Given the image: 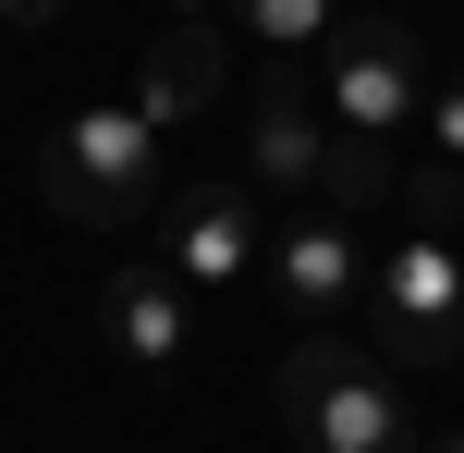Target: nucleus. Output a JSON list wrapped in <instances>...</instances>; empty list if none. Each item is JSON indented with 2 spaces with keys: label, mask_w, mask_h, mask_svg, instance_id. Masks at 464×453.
Returning a JSON list of instances; mask_svg holds the SVG:
<instances>
[{
  "label": "nucleus",
  "mask_w": 464,
  "mask_h": 453,
  "mask_svg": "<svg viewBox=\"0 0 464 453\" xmlns=\"http://www.w3.org/2000/svg\"><path fill=\"white\" fill-rule=\"evenodd\" d=\"M269 405L305 429V453H416V417H403L392 368H367V343H343V331H305L281 356Z\"/></svg>",
  "instance_id": "2"
},
{
  "label": "nucleus",
  "mask_w": 464,
  "mask_h": 453,
  "mask_svg": "<svg viewBox=\"0 0 464 453\" xmlns=\"http://www.w3.org/2000/svg\"><path fill=\"white\" fill-rule=\"evenodd\" d=\"M318 111H330V135H403V123L428 111V37L403 13H367V25H343V37L318 49Z\"/></svg>",
  "instance_id": "4"
},
{
  "label": "nucleus",
  "mask_w": 464,
  "mask_h": 453,
  "mask_svg": "<svg viewBox=\"0 0 464 453\" xmlns=\"http://www.w3.org/2000/svg\"><path fill=\"white\" fill-rule=\"evenodd\" d=\"M171 25H208V0H171Z\"/></svg>",
  "instance_id": "15"
},
{
  "label": "nucleus",
  "mask_w": 464,
  "mask_h": 453,
  "mask_svg": "<svg viewBox=\"0 0 464 453\" xmlns=\"http://www.w3.org/2000/svg\"><path fill=\"white\" fill-rule=\"evenodd\" d=\"M37 196H49L62 221H86V233H135V221H160V135L135 123V98L73 111L62 135L37 147Z\"/></svg>",
  "instance_id": "1"
},
{
  "label": "nucleus",
  "mask_w": 464,
  "mask_h": 453,
  "mask_svg": "<svg viewBox=\"0 0 464 453\" xmlns=\"http://www.w3.org/2000/svg\"><path fill=\"white\" fill-rule=\"evenodd\" d=\"M208 86H220V37H208V25H171V37L147 49V74H135V123L171 135V123L208 111Z\"/></svg>",
  "instance_id": "9"
},
{
  "label": "nucleus",
  "mask_w": 464,
  "mask_h": 453,
  "mask_svg": "<svg viewBox=\"0 0 464 453\" xmlns=\"http://www.w3.org/2000/svg\"><path fill=\"white\" fill-rule=\"evenodd\" d=\"M232 25H245L269 62H305V49L343 37V0H232Z\"/></svg>",
  "instance_id": "10"
},
{
  "label": "nucleus",
  "mask_w": 464,
  "mask_h": 453,
  "mask_svg": "<svg viewBox=\"0 0 464 453\" xmlns=\"http://www.w3.org/2000/svg\"><path fill=\"white\" fill-rule=\"evenodd\" d=\"M416 453H464V429H428V441H416Z\"/></svg>",
  "instance_id": "14"
},
{
  "label": "nucleus",
  "mask_w": 464,
  "mask_h": 453,
  "mask_svg": "<svg viewBox=\"0 0 464 453\" xmlns=\"http://www.w3.org/2000/svg\"><path fill=\"white\" fill-rule=\"evenodd\" d=\"M379 307V368H464V245L452 233H392V258L367 270Z\"/></svg>",
  "instance_id": "3"
},
{
  "label": "nucleus",
  "mask_w": 464,
  "mask_h": 453,
  "mask_svg": "<svg viewBox=\"0 0 464 453\" xmlns=\"http://www.w3.org/2000/svg\"><path fill=\"white\" fill-rule=\"evenodd\" d=\"M379 196H392V147H367V135H330V160H318V209L367 221Z\"/></svg>",
  "instance_id": "11"
},
{
  "label": "nucleus",
  "mask_w": 464,
  "mask_h": 453,
  "mask_svg": "<svg viewBox=\"0 0 464 453\" xmlns=\"http://www.w3.org/2000/svg\"><path fill=\"white\" fill-rule=\"evenodd\" d=\"M256 258H269V221H256L245 184H184V196H160V270H171L184 294H232Z\"/></svg>",
  "instance_id": "5"
},
{
  "label": "nucleus",
  "mask_w": 464,
  "mask_h": 453,
  "mask_svg": "<svg viewBox=\"0 0 464 453\" xmlns=\"http://www.w3.org/2000/svg\"><path fill=\"white\" fill-rule=\"evenodd\" d=\"M428 147H440V172H464V74L428 98Z\"/></svg>",
  "instance_id": "12"
},
{
  "label": "nucleus",
  "mask_w": 464,
  "mask_h": 453,
  "mask_svg": "<svg viewBox=\"0 0 464 453\" xmlns=\"http://www.w3.org/2000/svg\"><path fill=\"white\" fill-rule=\"evenodd\" d=\"M245 160H256V184H318V160H330V111H318V86H294V74H269L256 86V111H245Z\"/></svg>",
  "instance_id": "8"
},
{
  "label": "nucleus",
  "mask_w": 464,
  "mask_h": 453,
  "mask_svg": "<svg viewBox=\"0 0 464 453\" xmlns=\"http://www.w3.org/2000/svg\"><path fill=\"white\" fill-rule=\"evenodd\" d=\"M98 319H111V343H122L135 368H171V356L196 343V294L171 282L160 258H122L111 282H98Z\"/></svg>",
  "instance_id": "7"
},
{
  "label": "nucleus",
  "mask_w": 464,
  "mask_h": 453,
  "mask_svg": "<svg viewBox=\"0 0 464 453\" xmlns=\"http://www.w3.org/2000/svg\"><path fill=\"white\" fill-rule=\"evenodd\" d=\"M73 0H0V25H62Z\"/></svg>",
  "instance_id": "13"
},
{
  "label": "nucleus",
  "mask_w": 464,
  "mask_h": 453,
  "mask_svg": "<svg viewBox=\"0 0 464 453\" xmlns=\"http://www.w3.org/2000/svg\"><path fill=\"white\" fill-rule=\"evenodd\" d=\"M269 294H281V319H294V343H305V331H343L354 294H367V245H354V221H343V209L281 221V233H269Z\"/></svg>",
  "instance_id": "6"
}]
</instances>
